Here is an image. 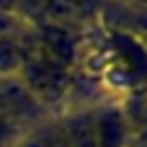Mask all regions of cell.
Masks as SVG:
<instances>
[{"instance_id": "6da1fadb", "label": "cell", "mask_w": 147, "mask_h": 147, "mask_svg": "<svg viewBox=\"0 0 147 147\" xmlns=\"http://www.w3.org/2000/svg\"><path fill=\"white\" fill-rule=\"evenodd\" d=\"M21 44H23V67L18 71V78L55 117L57 113L64 110V103L74 87L76 71L67 69L62 62H57L51 53L44 51V46L32 34V25L25 34H21Z\"/></svg>"}, {"instance_id": "7a4b0ae2", "label": "cell", "mask_w": 147, "mask_h": 147, "mask_svg": "<svg viewBox=\"0 0 147 147\" xmlns=\"http://www.w3.org/2000/svg\"><path fill=\"white\" fill-rule=\"evenodd\" d=\"M92 131L96 147H133L136 131L122 110L119 99H103L92 103Z\"/></svg>"}, {"instance_id": "3957f363", "label": "cell", "mask_w": 147, "mask_h": 147, "mask_svg": "<svg viewBox=\"0 0 147 147\" xmlns=\"http://www.w3.org/2000/svg\"><path fill=\"white\" fill-rule=\"evenodd\" d=\"M0 110L23 131L53 117L18 76L0 78Z\"/></svg>"}, {"instance_id": "277c9868", "label": "cell", "mask_w": 147, "mask_h": 147, "mask_svg": "<svg viewBox=\"0 0 147 147\" xmlns=\"http://www.w3.org/2000/svg\"><path fill=\"white\" fill-rule=\"evenodd\" d=\"M32 34L37 37V41L44 46L46 53H51L67 69L76 71L80 62V34L74 25L55 21H37L32 23Z\"/></svg>"}, {"instance_id": "5b68a950", "label": "cell", "mask_w": 147, "mask_h": 147, "mask_svg": "<svg viewBox=\"0 0 147 147\" xmlns=\"http://www.w3.org/2000/svg\"><path fill=\"white\" fill-rule=\"evenodd\" d=\"M108 41H110V51L117 55L119 64L126 71L129 78V90H133V85L142 83L145 76V46H142V34H133V32H122V30H108Z\"/></svg>"}, {"instance_id": "8992f818", "label": "cell", "mask_w": 147, "mask_h": 147, "mask_svg": "<svg viewBox=\"0 0 147 147\" xmlns=\"http://www.w3.org/2000/svg\"><path fill=\"white\" fill-rule=\"evenodd\" d=\"M69 147H96L92 131V103H78L55 115Z\"/></svg>"}, {"instance_id": "52a82bcc", "label": "cell", "mask_w": 147, "mask_h": 147, "mask_svg": "<svg viewBox=\"0 0 147 147\" xmlns=\"http://www.w3.org/2000/svg\"><path fill=\"white\" fill-rule=\"evenodd\" d=\"M11 147H69V145H67V138L62 133L57 117H48L34 126L21 131V136L16 138V142Z\"/></svg>"}, {"instance_id": "ba28073f", "label": "cell", "mask_w": 147, "mask_h": 147, "mask_svg": "<svg viewBox=\"0 0 147 147\" xmlns=\"http://www.w3.org/2000/svg\"><path fill=\"white\" fill-rule=\"evenodd\" d=\"M23 67V44L21 37L2 34L0 37V78L18 76Z\"/></svg>"}, {"instance_id": "9c48e42d", "label": "cell", "mask_w": 147, "mask_h": 147, "mask_svg": "<svg viewBox=\"0 0 147 147\" xmlns=\"http://www.w3.org/2000/svg\"><path fill=\"white\" fill-rule=\"evenodd\" d=\"M30 21H25L23 16L18 14H0V37L2 34H14V37H21L30 30Z\"/></svg>"}, {"instance_id": "30bf717a", "label": "cell", "mask_w": 147, "mask_h": 147, "mask_svg": "<svg viewBox=\"0 0 147 147\" xmlns=\"http://www.w3.org/2000/svg\"><path fill=\"white\" fill-rule=\"evenodd\" d=\"M21 126H16L2 110H0V147H11L16 142V138L21 136Z\"/></svg>"}, {"instance_id": "8fae6325", "label": "cell", "mask_w": 147, "mask_h": 147, "mask_svg": "<svg viewBox=\"0 0 147 147\" xmlns=\"http://www.w3.org/2000/svg\"><path fill=\"white\" fill-rule=\"evenodd\" d=\"M46 2H48V0H16V9H18V14H21L25 21L34 23V21H39Z\"/></svg>"}, {"instance_id": "7c38bea8", "label": "cell", "mask_w": 147, "mask_h": 147, "mask_svg": "<svg viewBox=\"0 0 147 147\" xmlns=\"http://www.w3.org/2000/svg\"><path fill=\"white\" fill-rule=\"evenodd\" d=\"M0 14H18L16 0H0ZM21 16V14H18Z\"/></svg>"}, {"instance_id": "4fadbf2b", "label": "cell", "mask_w": 147, "mask_h": 147, "mask_svg": "<svg viewBox=\"0 0 147 147\" xmlns=\"http://www.w3.org/2000/svg\"><path fill=\"white\" fill-rule=\"evenodd\" d=\"M117 2H124V5L136 7V9H145V2H147V0H117Z\"/></svg>"}]
</instances>
